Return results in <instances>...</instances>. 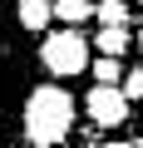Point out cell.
I'll list each match as a JSON object with an SVG mask.
<instances>
[{"label": "cell", "mask_w": 143, "mask_h": 148, "mask_svg": "<svg viewBox=\"0 0 143 148\" xmlns=\"http://www.w3.org/2000/svg\"><path fill=\"white\" fill-rule=\"evenodd\" d=\"M20 20H10L5 0H0V148H10L20 138V114H25V99H30V59L20 49V35H15Z\"/></svg>", "instance_id": "cell-1"}, {"label": "cell", "mask_w": 143, "mask_h": 148, "mask_svg": "<svg viewBox=\"0 0 143 148\" xmlns=\"http://www.w3.org/2000/svg\"><path fill=\"white\" fill-rule=\"evenodd\" d=\"M74 114H79V104L59 79L35 84L30 99H25V114H20V138L30 148H59L74 133Z\"/></svg>", "instance_id": "cell-2"}, {"label": "cell", "mask_w": 143, "mask_h": 148, "mask_svg": "<svg viewBox=\"0 0 143 148\" xmlns=\"http://www.w3.org/2000/svg\"><path fill=\"white\" fill-rule=\"evenodd\" d=\"M40 69L49 74V79H79V74H89V64H94V40L79 30V25H64V30H49V35H40Z\"/></svg>", "instance_id": "cell-3"}, {"label": "cell", "mask_w": 143, "mask_h": 148, "mask_svg": "<svg viewBox=\"0 0 143 148\" xmlns=\"http://www.w3.org/2000/svg\"><path fill=\"white\" fill-rule=\"evenodd\" d=\"M84 114H89V123L94 128H123L128 123V114H133V99L118 89V84H94L89 94H84V104H79Z\"/></svg>", "instance_id": "cell-4"}, {"label": "cell", "mask_w": 143, "mask_h": 148, "mask_svg": "<svg viewBox=\"0 0 143 148\" xmlns=\"http://www.w3.org/2000/svg\"><path fill=\"white\" fill-rule=\"evenodd\" d=\"M15 20L30 35H49L54 25V0H15Z\"/></svg>", "instance_id": "cell-5"}, {"label": "cell", "mask_w": 143, "mask_h": 148, "mask_svg": "<svg viewBox=\"0 0 143 148\" xmlns=\"http://www.w3.org/2000/svg\"><path fill=\"white\" fill-rule=\"evenodd\" d=\"M133 45H138V40H133V30H128V25H99V30H94V49H99V54L123 59Z\"/></svg>", "instance_id": "cell-6"}, {"label": "cell", "mask_w": 143, "mask_h": 148, "mask_svg": "<svg viewBox=\"0 0 143 148\" xmlns=\"http://www.w3.org/2000/svg\"><path fill=\"white\" fill-rule=\"evenodd\" d=\"M99 15V0H54V20L59 25H84Z\"/></svg>", "instance_id": "cell-7"}, {"label": "cell", "mask_w": 143, "mask_h": 148, "mask_svg": "<svg viewBox=\"0 0 143 148\" xmlns=\"http://www.w3.org/2000/svg\"><path fill=\"white\" fill-rule=\"evenodd\" d=\"M89 74H94V84H123V74H128V64H123V59H114V54H94Z\"/></svg>", "instance_id": "cell-8"}, {"label": "cell", "mask_w": 143, "mask_h": 148, "mask_svg": "<svg viewBox=\"0 0 143 148\" xmlns=\"http://www.w3.org/2000/svg\"><path fill=\"white\" fill-rule=\"evenodd\" d=\"M99 25H128V0H99Z\"/></svg>", "instance_id": "cell-9"}, {"label": "cell", "mask_w": 143, "mask_h": 148, "mask_svg": "<svg viewBox=\"0 0 143 148\" xmlns=\"http://www.w3.org/2000/svg\"><path fill=\"white\" fill-rule=\"evenodd\" d=\"M118 89H123V94H128L133 104H143V69H128V74H123V84H118Z\"/></svg>", "instance_id": "cell-10"}, {"label": "cell", "mask_w": 143, "mask_h": 148, "mask_svg": "<svg viewBox=\"0 0 143 148\" xmlns=\"http://www.w3.org/2000/svg\"><path fill=\"white\" fill-rule=\"evenodd\" d=\"M99 148H138V143H128V138H114V143H99Z\"/></svg>", "instance_id": "cell-11"}, {"label": "cell", "mask_w": 143, "mask_h": 148, "mask_svg": "<svg viewBox=\"0 0 143 148\" xmlns=\"http://www.w3.org/2000/svg\"><path fill=\"white\" fill-rule=\"evenodd\" d=\"M133 40H138V49H143V20H138V30H133Z\"/></svg>", "instance_id": "cell-12"}, {"label": "cell", "mask_w": 143, "mask_h": 148, "mask_svg": "<svg viewBox=\"0 0 143 148\" xmlns=\"http://www.w3.org/2000/svg\"><path fill=\"white\" fill-rule=\"evenodd\" d=\"M138 5H143V0H138Z\"/></svg>", "instance_id": "cell-13"}]
</instances>
